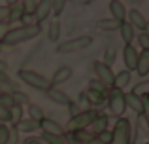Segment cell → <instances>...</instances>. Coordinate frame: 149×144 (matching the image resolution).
Returning a JSON list of instances; mask_svg holds the SVG:
<instances>
[{"instance_id": "obj_4", "label": "cell", "mask_w": 149, "mask_h": 144, "mask_svg": "<svg viewBox=\"0 0 149 144\" xmlns=\"http://www.w3.org/2000/svg\"><path fill=\"white\" fill-rule=\"evenodd\" d=\"M91 44H93V36L83 34V36L70 38V40H66V42H58L55 51H57L58 55H68V53H76V51H81V49H87Z\"/></svg>"}, {"instance_id": "obj_37", "label": "cell", "mask_w": 149, "mask_h": 144, "mask_svg": "<svg viewBox=\"0 0 149 144\" xmlns=\"http://www.w3.org/2000/svg\"><path fill=\"white\" fill-rule=\"evenodd\" d=\"M10 119H11L10 108H6V106H2V104H0V123H10Z\"/></svg>"}, {"instance_id": "obj_16", "label": "cell", "mask_w": 149, "mask_h": 144, "mask_svg": "<svg viewBox=\"0 0 149 144\" xmlns=\"http://www.w3.org/2000/svg\"><path fill=\"white\" fill-rule=\"evenodd\" d=\"M132 81V72L127 70V68H123V70L115 72V80H113V87L115 89H121L123 91L125 87H128Z\"/></svg>"}, {"instance_id": "obj_46", "label": "cell", "mask_w": 149, "mask_h": 144, "mask_svg": "<svg viewBox=\"0 0 149 144\" xmlns=\"http://www.w3.org/2000/svg\"><path fill=\"white\" fill-rule=\"evenodd\" d=\"M70 144H81V142H76V140H68Z\"/></svg>"}, {"instance_id": "obj_20", "label": "cell", "mask_w": 149, "mask_h": 144, "mask_svg": "<svg viewBox=\"0 0 149 144\" xmlns=\"http://www.w3.org/2000/svg\"><path fill=\"white\" fill-rule=\"evenodd\" d=\"M13 127L19 131V133H34V131L40 129V122H34V119H30V118H23L21 122H19L17 125H13Z\"/></svg>"}, {"instance_id": "obj_32", "label": "cell", "mask_w": 149, "mask_h": 144, "mask_svg": "<svg viewBox=\"0 0 149 144\" xmlns=\"http://www.w3.org/2000/svg\"><path fill=\"white\" fill-rule=\"evenodd\" d=\"M21 4H23V8H25L26 15H34L36 6H38V0H21Z\"/></svg>"}, {"instance_id": "obj_13", "label": "cell", "mask_w": 149, "mask_h": 144, "mask_svg": "<svg viewBox=\"0 0 149 144\" xmlns=\"http://www.w3.org/2000/svg\"><path fill=\"white\" fill-rule=\"evenodd\" d=\"M72 67H68V65H62V67H58L57 70L53 72V76L49 78L51 80V85H55V87H58V85H62L64 81H68L70 78H72Z\"/></svg>"}, {"instance_id": "obj_11", "label": "cell", "mask_w": 149, "mask_h": 144, "mask_svg": "<svg viewBox=\"0 0 149 144\" xmlns=\"http://www.w3.org/2000/svg\"><path fill=\"white\" fill-rule=\"evenodd\" d=\"M127 21L134 27V30H140V32L147 30V19L143 17V13L138 8H132V10L127 11Z\"/></svg>"}, {"instance_id": "obj_41", "label": "cell", "mask_w": 149, "mask_h": 144, "mask_svg": "<svg viewBox=\"0 0 149 144\" xmlns=\"http://www.w3.org/2000/svg\"><path fill=\"white\" fill-rule=\"evenodd\" d=\"M21 23L23 25H38L36 23V19H34V15H23V19H21Z\"/></svg>"}, {"instance_id": "obj_27", "label": "cell", "mask_w": 149, "mask_h": 144, "mask_svg": "<svg viewBox=\"0 0 149 144\" xmlns=\"http://www.w3.org/2000/svg\"><path fill=\"white\" fill-rule=\"evenodd\" d=\"M26 108H29V118H30V119H34V122H40V119H44V118H45L44 108H42L40 104H32V103H30Z\"/></svg>"}, {"instance_id": "obj_44", "label": "cell", "mask_w": 149, "mask_h": 144, "mask_svg": "<svg viewBox=\"0 0 149 144\" xmlns=\"http://www.w3.org/2000/svg\"><path fill=\"white\" fill-rule=\"evenodd\" d=\"M21 2V0H6V6H13V4Z\"/></svg>"}, {"instance_id": "obj_30", "label": "cell", "mask_w": 149, "mask_h": 144, "mask_svg": "<svg viewBox=\"0 0 149 144\" xmlns=\"http://www.w3.org/2000/svg\"><path fill=\"white\" fill-rule=\"evenodd\" d=\"M132 93H136V95H140V97L149 95V80H146V81H138V84L134 85V89H132Z\"/></svg>"}, {"instance_id": "obj_34", "label": "cell", "mask_w": 149, "mask_h": 144, "mask_svg": "<svg viewBox=\"0 0 149 144\" xmlns=\"http://www.w3.org/2000/svg\"><path fill=\"white\" fill-rule=\"evenodd\" d=\"M0 104L2 106H6V108H11L15 104V100H13V97H11V93H0Z\"/></svg>"}, {"instance_id": "obj_24", "label": "cell", "mask_w": 149, "mask_h": 144, "mask_svg": "<svg viewBox=\"0 0 149 144\" xmlns=\"http://www.w3.org/2000/svg\"><path fill=\"white\" fill-rule=\"evenodd\" d=\"M42 140L45 144H70L66 135H49V133H42Z\"/></svg>"}, {"instance_id": "obj_33", "label": "cell", "mask_w": 149, "mask_h": 144, "mask_svg": "<svg viewBox=\"0 0 149 144\" xmlns=\"http://www.w3.org/2000/svg\"><path fill=\"white\" fill-rule=\"evenodd\" d=\"M51 2H53V15H61L62 11H64V8H66V2H68V0H51Z\"/></svg>"}, {"instance_id": "obj_12", "label": "cell", "mask_w": 149, "mask_h": 144, "mask_svg": "<svg viewBox=\"0 0 149 144\" xmlns=\"http://www.w3.org/2000/svg\"><path fill=\"white\" fill-rule=\"evenodd\" d=\"M45 95H47V99L51 100V103H55V104H58V106H68L70 103H72V99H70L68 95H66L62 89H58V87H55V85H51V87L45 91Z\"/></svg>"}, {"instance_id": "obj_29", "label": "cell", "mask_w": 149, "mask_h": 144, "mask_svg": "<svg viewBox=\"0 0 149 144\" xmlns=\"http://www.w3.org/2000/svg\"><path fill=\"white\" fill-rule=\"evenodd\" d=\"M96 25H98L100 30H119V25H121V23L109 17V19H100Z\"/></svg>"}, {"instance_id": "obj_5", "label": "cell", "mask_w": 149, "mask_h": 144, "mask_svg": "<svg viewBox=\"0 0 149 144\" xmlns=\"http://www.w3.org/2000/svg\"><path fill=\"white\" fill-rule=\"evenodd\" d=\"M100 110H96V108H87V110H81L77 116H72V118L68 119V123H66V133H74V131H81V129H87L89 125H91V122L98 116Z\"/></svg>"}, {"instance_id": "obj_42", "label": "cell", "mask_w": 149, "mask_h": 144, "mask_svg": "<svg viewBox=\"0 0 149 144\" xmlns=\"http://www.w3.org/2000/svg\"><path fill=\"white\" fill-rule=\"evenodd\" d=\"M23 144H42V140H40V138H26Z\"/></svg>"}, {"instance_id": "obj_35", "label": "cell", "mask_w": 149, "mask_h": 144, "mask_svg": "<svg viewBox=\"0 0 149 144\" xmlns=\"http://www.w3.org/2000/svg\"><path fill=\"white\" fill-rule=\"evenodd\" d=\"M10 140V127L8 123H0V144H8Z\"/></svg>"}, {"instance_id": "obj_15", "label": "cell", "mask_w": 149, "mask_h": 144, "mask_svg": "<svg viewBox=\"0 0 149 144\" xmlns=\"http://www.w3.org/2000/svg\"><path fill=\"white\" fill-rule=\"evenodd\" d=\"M109 13H111V19H115L119 23L127 21V8L121 0H111L109 2Z\"/></svg>"}, {"instance_id": "obj_23", "label": "cell", "mask_w": 149, "mask_h": 144, "mask_svg": "<svg viewBox=\"0 0 149 144\" xmlns=\"http://www.w3.org/2000/svg\"><path fill=\"white\" fill-rule=\"evenodd\" d=\"M10 116H11L10 123H11V125H17V123L25 118V106H21V104H13V106L10 108Z\"/></svg>"}, {"instance_id": "obj_21", "label": "cell", "mask_w": 149, "mask_h": 144, "mask_svg": "<svg viewBox=\"0 0 149 144\" xmlns=\"http://www.w3.org/2000/svg\"><path fill=\"white\" fill-rule=\"evenodd\" d=\"M25 15V8H23L21 2L10 6V13H8V23H19Z\"/></svg>"}, {"instance_id": "obj_8", "label": "cell", "mask_w": 149, "mask_h": 144, "mask_svg": "<svg viewBox=\"0 0 149 144\" xmlns=\"http://www.w3.org/2000/svg\"><path fill=\"white\" fill-rule=\"evenodd\" d=\"M138 55H140V51L134 48V44H125V48H123V63H125V68H127V70H130V72L136 70Z\"/></svg>"}, {"instance_id": "obj_6", "label": "cell", "mask_w": 149, "mask_h": 144, "mask_svg": "<svg viewBox=\"0 0 149 144\" xmlns=\"http://www.w3.org/2000/svg\"><path fill=\"white\" fill-rule=\"evenodd\" d=\"M106 104H108V110L113 118H123L125 112H127V100H125V91L121 89L111 87L108 93V99H106Z\"/></svg>"}, {"instance_id": "obj_14", "label": "cell", "mask_w": 149, "mask_h": 144, "mask_svg": "<svg viewBox=\"0 0 149 144\" xmlns=\"http://www.w3.org/2000/svg\"><path fill=\"white\" fill-rule=\"evenodd\" d=\"M40 131L42 133H49V135H66L64 127H62L57 119H51V118L40 119Z\"/></svg>"}, {"instance_id": "obj_26", "label": "cell", "mask_w": 149, "mask_h": 144, "mask_svg": "<svg viewBox=\"0 0 149 144\" xmlns=\"http://www.w3.org/2000/svg\"><path fill=\"white\" fill-rule=\"evenodd\" d=\"M115 59H117V49L113 48V46H108V48L104 49V53H102V63L111 67V65L115 63Z\"/></svg>"}, {"instance_id": "obj_17", "label": "cell", "mask_w": 149, "mask_h": 144, "mask_svg": "<svg viewBox=\"0 0 149 144\" xmlns=\"http://www.w3.org/2000/svg\"><path fill=\"white\" fill-rule=\"evenodd\" d=\"M119 36H121V40H123L125 44H134V40H136L134 27H132L128 21H123L119 25Z\"/></svg>"}, {"instance_id": "obj_28", "label": "cell", "mask_w": 149, "mask_h": 144, "mask_svg": "<svg viewBox=\"0 0 149 144\" xmlns=\"http://www.w3.org/2000/svg\"><path fill=\"white\" fill-rule=\"evenodd\" d=\"M11 97H13L15 104H21V106H29V104H30V97L26 95L25 91H21V89H15V91H11Z\"/></svg>"}, {"instance_id": "obj_38", "label": "cell", "mask_w": 149, "mask_h": 144, "mask_svg": "<svg viewBox=\"0 0 149 144\" xmlns=\"http://www.w3.org/2000/svg\"><path fill=\"white\" fill-rule=\"evenodd\" d=\"M96 138H98V140H102L104 144H111V140H113V135H111V131H109V129H106L104 133H100Z\"/></svg>"}, {"instance_id": "obj_36", "label": "cell", "mask_w": 149, "mask_h": 144, "mask_svg": "<svg viewBox=\"0 0 149 144\" xmlns=\"http://www.w3.org/2000/svg\"><path fill=\"white\" fill-rule=\"evenodd\" d=\"M66 108H68V116H70V118H72V116H77L81 110H83V108H81V104L77 103V100H72V103H70Z\"/></svg>"}, {"instance_id": "obj_48", "label": "cell", "mask_w": 149, "mask_h": 144, "mask_svg": "<svg viewBox=\"0 0 149 144\" xmlns=\"http://www.w3.org/2000/svg\"><path fill=\"white\" fill-rule=\"evenodd\" d=\"M146 144H149V140H147V142H146Z\"/></svg>"}, {"instance_id": "obj_45", "label": "cell", "mask_w": 149, "mask_h": 144, "mask_svg": "<svg viewBox=\"0 0 149 144\" xmlns=\"http://www.w3.org/2000/svg\"><path fill=\"white\" fill-rule=\"evenodd\" d=\"M146 118V125H147V135H149V116H143Z\"/></svg>"}, {"instance_id": "obj_10", "label": "cell", "mask_w": 149, "mask_h": 144, "mask_svg": "<svg viewBox=\"0 0 149 144\" xmlns=\"http://www.w3.org/2000/svg\"><path fill=\"white\" fill-rule=\"evenodd\" d=\"M108 123H109V116L104 114V112H98V116H96L91 122V125L87 127L89 135H91V137H98L100 133H104V131L108 129Z\"/></svg>"}, {"instance_id": "obj_1", "label": "cell", "mask_w": 149, "mask_h": 144, "mask_svg": "<svg viewBox=\"0 0 149 144\" xmlns=\"http://www.w3.org/2000/svg\"><path fill=\"white\" fill-rule=\"evenodd\" d=\"M42 34V25H19L13 29H8L0 36V48H15L19 44H25L34 40Z\"/></svg>"}, {"instance_id": "obj_22", "label": "cell", "mask_w": 149, "mask_h": 144, "mask_svg": "<svg viewBox=\"0 0 149 144\" xmlns=\"http://www.w3.org/2000/svg\"><path fill=\"white\" fill-rule=\"evenodd\" d=\"M47 38L51 42H58L61 38V21L58 19H51L47 25Z\"/></svg>"}, {"instance_id": "obj_39", "label": "cell", "mask_w": 149, "mask_h": 144, "mask_svg": "<svg viewBox=\"0 0 149 144\" xmlns=\"http://www.w3.org/2000/svg\"><path fill=\"white\" fill-rule=\"evenodd\" d=\"M8 13H10V6H0V25H4V23H8Z\"/></svg>"}, {"instance_id": "obj_18", "label": "cell", "mask_w": 149, "mask_h": 144, "mask_svg": "<svg viewBox=\"0 0 149 144\" xmlns=\"http://www.w3.org/2000/svg\"><path fill=\"white\" fill-rule=\"evenodd\" d=\"M125 100H127V108H130V110L134 112L136 116L142 114L143 106H142V97H140V95H136V93L128 91V93H125Z\"/></svg>"}, {"instance_id": "obj_3", "label": "cell", "mask_w": 149, "mask_h": 144, "mask_svg": "<svg viewBox=\"0 0 149 144\" xmlns=\"http://www.w3.org/2000/svg\"><path fill=\"white\" fill-rule=\"evenodd\" d=\"M17 76H19V80H21L23 84H26L29 87L36 89V91H44L45 93L51 87V80L47 76H44V74H40L36 70H30V68H19Z\"/></svg>"}, {"instance_id": "obj_2", "label": "cell", "mask_w": 149, "mask_h": 144, "mask_svg": "<svg viewBox=\"0 0 149 144\" xmlns=\"http://www.w3.org/2000/svg\"><path fill=\"white\" fill-rule=\"evenodd\" d=\"M113 140L111 144H136V138H138V127H132V122L128 118H117L115 125L111 129Z\"/></svg>"}, {"instance_id": "obj_7", "label": "cell", "mask_w": 149, "mask_h": 144, "mask_svg": "<svg viewBox=\"0 0 149 144\" xmlns=\"http://www.w3.org/2000/svg\"><path fill=\"white\" fill-rule=\"evenodd\" d=\"M93 74H95L96 80H100L104 85L113 87V80H115V72L111 70V67L104 65L102 61H95L93 63Z\"/></svg>"}, {"instance_id": "obj_25", "label": "cell", "mask_w": 149, "mask_h": 144, "mask_svg": "<svg viewBox=\"0 0 149 144\" xmlns=\"http://www.w3.org/2000/svg\"><path fill=\"white\" fill-rule=\"evenodd\" d=\"M87 89H93V91H96V93H100V95L108 97V93H109V89H111V87H108V85H104V84H102L100 80H96V78H93V80L89 81Z\"/></svg>"}, {"instance_id": "obj_19", "label": "cell", "mask_w": 149, "mask_h": 144, "mask_svg": "<svg viewBox=\"0 0 149 144\" xmlns=\"http://www.w3.org/2000/svg\"><path fill=\"white\" fill-rule=\"evenodd\" d=\"M136 72H138V76H142V78L149 74V49H142V51H140Z\"/></svg>"}, {"instance_id": "obj_31", "label": "cell", "mask_w": 149, "mask_h": 144, "mask_svg": "<svg viewBox=\"0 0 149 144\" xmlns=\"http://www.w3.org/2000/svg\"><path fill=\"white\" fill-rule=\"evenodd\" d=\"M136 42L142 49H149V32L143 30V32H138L136 34Z\"/></svg>"}, {"instance_id": "obj_40", "label": "cell", "mask_w": 149, "mask_h": 144, "mask_svg": "<svg viewBox=\"0 0 149 144\" xmlns=\"http://www.w3.org/2000/svg\"><path fill=\"white\" fill-rule=\"evenodd\" d=\"M8 144H19V131L15 127H10V140Z\"/></svg>"}, {"instance_id": "obj_47", "label": "cell", "mask_w": 149, "mask_h": 144, "mask_svg": "<svg viewBox=\"0 0 149 144\" xmlns=\"http://www.w3.org/2000/svg\"><path fill=\"white\" fill-rule=\"evenodd\" d=\"M132 2H134V4H140V2H143V0H132Z\"/></svg>"}, {"instance_id": "obj_9", "label": "cell", "mask_w": 149, "mask_h": 144, "mask_svg": "<svg viewBox=\"0 0 149 144\" xmlns=\"http://www.w3.org/2000/svg\"><path fill=\"white\" fill-rule=\"evenodd\" d=\"M51 15H53V2L51 0H38L36 11H34V19H36L38 25L45 23Z\"/></svg>"}, {"instance_id": "obj_43", "label": "cell", "mask_w": 149, "mask_h": 144, "mask_svg": "<svg viewBox=\"0 0 149 144\" xmlns=\"http://www.w3.org/2000/svg\"><path fill=\"white\" fill-rule=\"evenodd\" d=\"M6 68H8V63L0 59V70H2V72H6Z\"/></svg>"}, {"instance_id": "obj_49", "label": "cell", "mask_w": 149, "mask_h": 144, "mask_svg": "<svg viewBox=\"0 0 149 144\" xmlns=\"http://www.w3.org/2000/svg\"><path fill=\"white\" fill-rule=\"evenodd\" d=\"M147 76H149V74H147Z\"/></svg>"}]
</instances>
